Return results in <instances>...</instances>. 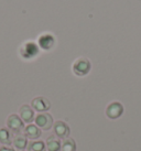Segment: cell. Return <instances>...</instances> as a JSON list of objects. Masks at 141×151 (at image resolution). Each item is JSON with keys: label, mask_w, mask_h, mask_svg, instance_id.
<instances>
[{"label": "cell", "mask_w": 141, "mask_h": 151, "mask_svg": "<svg viewBox=\"0 0 141 151\" xmlns=\"http://www.w3.org/2000/svg\"><path fill=\"white\" fill-rule=\"evenodd\" d=\"M35 125L43 130H50L53 127V118L50 114L40 113L35 116Z\"/></svg>", "instance_id": "obj_3"}, {"label": "cell", "mask_w": 141, "mask_h": 151, "mask_svg": "<svg viewBox=\"0 0 141 151\" xmlns=\"http://www.w3.org/2000/svg\"><path fill=\"white\" fill-rule=\"evenodd\" d=\"M21 54L23 55L24 58H27V59L32 58V56L37 54V46L32 42L27 43V44H24V46L21 49Z\"/></svg>", "instance_id": "obj_11"}, {"label": "cell", "mask_w": 141, "mask_h": 151, "mask_svg": "<svg viewBox=\"0 0 141 151\" xmlns=\"http://www.w3.org/2000/svg\"><path fill=\"white\" fill-rule=\"evenodd\" d=\"M124 114V106L119 101H112L106 108V116L109 119H117Z\"/></svg>", "instance_id": "obj_4"}, {"label": "cell", "mask_w": 141, "mask_h": 151, "mask_svg": "<svg viewBox=\"0 0 141 151\" xmlns=\"http://www.w3.org/2000/svg\"><path fill=\"white\" fill-rule=\"evenodd\" d=\"M19 114H20V118L23 120V122L31 124L34 120V110L31 106L22 105L19 109Z\"/></svg>", "instance_id": "obj_7"}, {"label": "cell", "mask_w": 141, "mask_h": 151, "mask_svg": "<svg viewBox=\"0 0 141 151\" xmlns=\"http://www.w3.org/2000/svg\"><path fill=\"white\" fill-rule=\"evenodd\" d=\"M91 68V64L89 60L85 59V58H79V59L75 60L73 63V73L76 76H85L87 75Z\"/></svg>", "instance_id": "obj_1"}, {"label": "cell", "mask_w": 141, "mask_h": 151, "mask_svg": "<svg viewBox=\"0 0 141 151\" xmlns=\"http://www.w3.org/2000/svg\"><path fill=\"white\" fill-rule=\"evenodd\" d=\"M7 127L11 132L17 134H20L21 131L24 129V124H23V120L20 118V116L12 114L7 119Z\"/></svg>", "instance_id": "obj_2"}, {"label": "cell", "mask_w": 141, "mask_h": 151, "mask_svg": "<svg viewBox=\"0 0 141 151\" xmlns=\"http://www.w3.org/2000/svg\"><path fill=\"white\" fill-rule=\"evenodd\" d=\"M12 143L14 148L20 151H23L25 148L28 147V138L24 134H17L14 136V138L12 140Z\"/></svg>", "instance_id": "obj_8"}, {"label": "cell", "mask_w": 141, "mask_h": 151, "mask_svg": "<svg viewBox=\"0 0 141 151\" xmlns=\"http://www.w3.org/2000/svg\"><path fill=\"white\" fill-rule=\"evenodd\" d=\"M12 134L8 128H0V142L4 146L12 145Z\"/></svg>", "instance_id": "obj_12"}, {"label": "cell", "mask_w": 141, "mask_h": 151, "mask_svg": "<svg viewBox=\"0 0 141 151\" xmlns=\"http://www.w3.org/2000/svg\"><path fill=\"white\" fill-rule=\"evenodd\" d=\"M45 146L47 151H61L62 143L60 141V138H58L56 136H50L46 139Z\"/></svg>", "instance_id": "obj_10"}, {"label": "cell", "mask_w": 141, "mask_h": 151, "mask_svg": "<svg viewBox=\"0 0 141 151\" xmlns=\"http://www.w3.org/2000/svg\"><path fill=\"white\" fill-rule=\"evenodd\" d=\"M39 44L44 50H50L54 45V38L51 34H43L39 39Z\"/></svg>", "instance_id": "obj_13"}, {"label": "cell", "mask_w": 141, "mask_h": 151, "mask_svg": "<svg viewBox=\"0 0 141 151\" xmlns=\"http://www.w3.org/2000/svg\"><path fill=\"white\" fill-rule=\"evenodd\" d=\"M54 134L55 136L60 139H66L68 138V136L70 134V129L68 125L66 122H62V120H58L53 125Z\"/></svg>", "instance_id": "obj_6"}, {"label": "cell", "mask_w": 141, "mask_h": 151, "mask_svg": "<svg viewBox=\"0 0 141 151\" xmlns=\"http://www.w3.org/2000/svg\"><path fill=\"white\" fill-rule=\"evenodd\" d=\"M28 151H46V146L41 140L32 141L28 145Z\"/></svg>", "instance_id": "obj_15"}, {"label": "cell", "mask_w": 141, "mask_h": 151, "mask_svg": "<svg viewBox=\"0 0 141 151\" xmlns=\"http://www.w3.org/2000/svg\"><path fill=\"white\" fill-rule=\"evenodd\" d=\"M31 107L37 110L39 113H45L46 110H49L51 108V103L50 101L45 98V97H35L32 99V103H31Z\"/></svg>", "instance_id": "obj_5"}, {"label": "cell", "mask_w": 141, "mask_h": 151, "mask_svg": "<svg viewBox=\"0 0 141 151\" xmlns=\"http://www.w3.org/2000/svg\"><path fill=\"white\" fill-rule=\"evenodd\" d=\"M61 151H76V143H75L74 139H64L62 146H61Z\"/></svg>", "instance_id": "obj_14"}, {"label": "cell", "mask_w": 141, "mask_h": 151, "mask_svg": "<svg viewBox=\"0 0 141 151\" xmlns=\"http://www.w3.org/2000/svg\"><path fill=\"white\" fill-rule=\"evenodd\" d=\"M0 151H14V149L9 147V146H2V147L0 148Z\"/></svg>", "instance_id": "obj_16"}, {"label": "cell", "mask_w": 141, "mask_h": 151, "mask_svg": "<svg viewBox=\"0 0 141 151\" xmlns=\"http://www.w3.org/2000/svg\"><path fill=\"white\" fill-rule=\"evenodd\" d=\"M24 134L27 136V138L35 140V139L41 137V130H40V128H39L37 125L29 124V125L24 128Z\"/></svg>", "instance_id": "obj_9"}]
</instances>
